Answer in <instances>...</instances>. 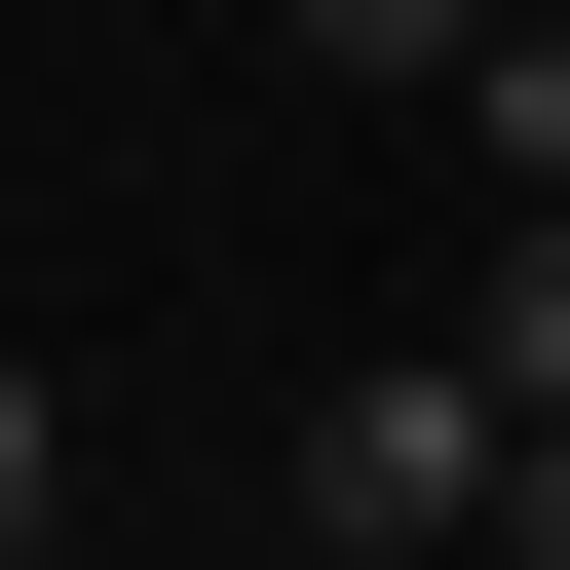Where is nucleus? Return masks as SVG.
Masks as SVG:
<instances>
[{
	"label": "nucleus",
	"instance_id": "nucleus-6",
	"mask_svg": "<svg viewBox=\"0 0 570 570\" xmlns=\"http://www.w3.org/2000/svg\"><path fill=\"white\" fill-rule=\"evenodd\" d=\"M494 570H570V419H532V494H494Z\"/></svg>",
	"mask_w": 570,
	"mask_h": 570
},
{
	"label": "nucleus",
	"instance_id": "nucleus-5",
	"mask_svg": "<svg viewBox=\"0 0 570 570\" xmlns=\"http://www.w3.org/2000/svg\"><path fill=\"white\" fill-rule=\"evenodd\" d=\"M39 494H77V419H39V381H0V570H39Z\"/></svg>",
	"mask_w": 570,
	"mask_h": 570
},
{
	"label": "nucleus",
	"instance_id": "nucleus-4",
	"mask_svg": "<svg viewBox=\"0 0 570 570\" xmlns=\"http://www.w3.org/2000/svg\"><path fill=\"white\" fill-rule=\"evenodd\" d=\"M266 39H305V77H419V115H456V39H494V0H266Z\"/></svg>",
	"mask_w": 570,
	"mask_h": 570
},
{
	"label": "nucleus",
	"instance_id": "nucleus-1",
	"mask_svg": "<svg viewBox=\"0 0 570 570\" xmlns=\"http://www.w3.org/2000/svg\"><path fill=\"white\" fill-rule=\"evenodd\" d=\"M266 494H305V570H494V494H532V381H494V343H343Z\"/></svg>",
	"mask_w": 570,
	"mask_h": 570
},
{
	"label": "nucleus",
	"instance_id": "nucleus-2",
	"mask_svg": "<svg viewBox=\"0 0 570 570\" xmlns=\"http://www.w3.org/2000/svg\"><path fill=\"white\" fill-rule=\"evenodd\" d=\"M456 343H494V381L570 419V190H494V266H456Z\"/></svg>",
	"mask_w": 570,
	"mask_h": 570
},
{
	"label": "nucleus",
	"instance_id": "nucleus-3",
	"mask_svg": "<svg viewBox=\"0 0 570 570\" xmlns=\"http://www.w3.org/2000/svg\"><path fill=\"white\" fill-rule=\"evenodd\" d=\"M456 153H494V190H570V39H532V0L456 39Z\"/></svg>",
	"mask_w": 570,
	"mask_h": 570
}]
</instances>
